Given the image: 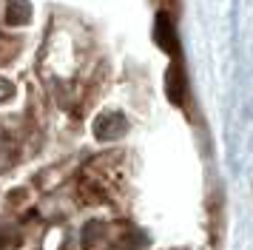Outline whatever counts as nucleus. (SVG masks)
Here are the masks:
<instances>
[{
    "label": "nucleus",
    "instance_id": "nucleus-7",
    "mask_svg": "<svg viewBox=\"0 0 253 250\" xmlns=\"http://www.w3.org/2000/svg\"><path fill=\"white\" fill-rule=\"evenodd\" d=\"M14 245H17V236H14V233H6V230H0V250L14 248Z\"/></svg>",
    "mask_w": 253,
    "mask_h": 250
},
{
    "label": "nucleus",
    "instance_id": "nucleus-5",
    "mask_svg": "<svg viewBox=\"0 0 253 250\" xmlns=\"http://www.w3.org/2000/svg\"><path fill=\"white\" fill-rule=\"evenodd\" d=\"M100 225H85V230H83V248L91 250V242H97V236H100V230H97Z\"/></svg>",
    "mask_w": 253,
    "mask_h": 250
},
{
    "label": "nucleus",
    "instance_id": "nucleus-3",
    "mask_svg": "<svg viewBox=\"0 0 253 250\" xmlns=\"http://www.w3.org/2000/svg\"><path fill=\"white\" fill-rule=\"evenodd\" d=\"M165 94H168V100L173 105H182L185 102V74L179 63H171L168 71H165Z\"/></svg>",
    "mask_w": 253,
    "mask_h": 250
},
{
    "label": "nucleus",
    "instance_id": "nucleus-4",
    "mask_svg": "<svg viewBox=\"0 0 253 250\" xmlns=\"http://www.w3.org/2000/svg\"><path fill=\"white\" fill-rule=\"evenodd\" d=\"M32 20V3L29 0H9L6 3V23L9 26H26Z\"/></svg>",
    "mask_w": 253,
    "mask_h": 250
},
{
    "label": "nucleus",
    "instance_id": "nucleus-6",
    "mask_svg": "<svg viewBox=\"0 0 253 250\" xmlns=\"http://www.w3.org/2000/svg\"><path fill=\"white\" fill-rule=\"evenodd\" d=\"M12 94H14V85H12V80L0 77V100H9Z\"/></svg>",
    "mask_w": 253,
    "mask_h": 250
},
{
    "label": "nucleus",
    "instance_id": "nucleus-1",
    "mask_svg": "<svg viewBox=\"0 0 253 250\" xmlns=\"http://www.w3.org/2000/svg\"><path fill=\"white\" fill-rule=\"evenodd\" d=\"M91 131L100 142H111V139H120V136L128 134V120H126V114H120V111H103L94 120Z\"/></svg>",
    "mask_w": 253,
    "mask_h": 250
},
{
    "label": "nucleus",
    "instance_id": "nucleus-2",
    "mask_svg": "<svg viewBox=\"0 0 253 250\" xmlns=\"http://www.w3.org/2000/svg\"><path fill=\"white\" fill-rule=\"evenodd\" d=\"M154 40H157V45L165 54H171V57L179 54V37H176V29H173L171 17L165 11H160L157 20H154Z\"/></svg>",
    "mask_w": 253,
    "mask_h": 250
}]
</instances>
